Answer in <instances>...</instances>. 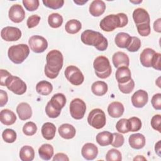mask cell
<instances>
[{
    "mask_svg": "<svg viewBox=\"0 0 161 161\" xmlns=\"http://www.w3.org/2000/svg\"><path fill=\"white\" fill-rule=\"evenodd\" d=\"M46 61L44 69L45 75L52 79L56 78L63 67L62 53L57 50H52L47 53Z\"/></svg>",
    "mask_w": 161,
    "mask_h": 161,
    "instance_id": "cell-1",
    "label": "cell"
},
{
    "mask_svg": "<svg viewBox=\"0 0 161 161\" xmlns=\"http://www.w3.org/2000/svg\"><path fill=\"white\" fill-rule=\"evenodd\" d=\"M80 39L83 43L94 46L99 51L106 50L108 46L107 39L101 33L92 30H86L83 31Z\"/></svg>",
    "mask_w": 161,
    "mask_h": 161,
    "instance_id": "cell-2",
    "label": "cell"
},
{
    "mask_svg": "<svg viewBox=\"0 0 161 161\" xmlns=\"http://www.w3.org/2000/svg\"><path fill=\"white\" fill-rule=\"evenodd\" d=\"M128 19L126 14L120 13L117 14H109L104 17L99 23L100 28L104 31L109 32L117 28H123L128 24Z\"/></svg>",
    "mask_w": 161,
    "mask_h": 161,
    "instance_id": "cell-3",
    "label": "cell"
},
{
    "mask_svg": "<svg viewBox=\"0 0 161 161\" xmlns=\"http://www.w3.org/2000/svg\"><path fill=\"white\" fill-rule=\"evenodd\" d=\"M30 53V48L26 44L13 45L8 49V55L11 62L19 64L24 62Z\"/></svg>",
    "mask_w": 161,
    "mask_h": 161,
    "instance_id": "cell-4",
    "label": "cell"
},
{
    "mask_svg": "<svg viewBox=\"0 0 161 161\" xmlns=\"http://www.w3.org/2000/svg\"><path fill=\"white\" fill-rule=\"evenodd\" d=\"M96 75L101 79H106L111 74V67L109 59L104 56H99L93 62Z\"/></svg>",
    "mask_w": 161,
    "mask_h": 161,
    "instance_id": "cell-5",
    "label": "cell"
},
{
    "mask_svg": "<svg viewBox=\"0 0 161 161\" xmlns=\"http://www.w3.org/2000/svg\"><path fill=\"white\" fill-rule=\"evenodd\" d=\"M87 122L89 125L96 129L103 128L106 122L104 112L99 108L91 110L87 117Z\"/></svg>",
    "mask_w": 161,
    "mask_h": 161,
    "instance_id": "cell-6",
    "label": "cell"
},
{
    "mask_svg": "<svg viewBox=\"0 0 161 161\" xmlns=\"http://www.w3.org/2000/svg\"><path fill=\"white\" fill-rule=\"evenodd\" d=\"M5 86L9 91L17 95L23 94L27 89L26 83L21 79L12 75L6 79Z\"/></svg>",
    "mask_w": 161,
    "mask_h": 161,
    "instance_id": "cell-7",
    "label": "cell"
},
{
    "mask_svg": "<svg viewBox=\"0 0 161 161\" xmlns=\"http://www.w3.org/2000/svg\"><path fill=\"white\" fill-rule=\"evenodd\" d=\"M64 74L66 79L74 86H79L84 82V75L80 70L76 66H68L65 70Z\"/></svg>",
    "mask_w": 161,
    "mask_h": 161,
    "instance_id": "cell-8",
    "label": "cell"
},
{
    "mask_svg": "<svg viewBox=\"0 0 161 161\" xmlns=\"http://www.w3.org/2000/svg\"><path fill=\"white\" fill-rule=\"evenodd\" d=\"M70 113L71 116L75 119H80L84 118L86 105L84 101L79 98L74 99L70 103Z\"/></svg>",
    "mask_w": 161,
    "mask_h": 161,
    "instance_id": "cell-9",
    "label": "cell"
},
{
    "mask_svg": "<svg viewBox=\"0 0 161 161\" xmlns=\"http://www.w3.org/2000/svg\"><path fill=\"white\" fill-rule=\"evenodd\" d=\"M28 44L31 50L35 53H42L48 47L47 40L40 35H33L29 38Z\"/></svg>",
    "mask_w": 161,
    "mask_h": 161,
    "instance_id": "cell-10",
    "label": "cell"
},
{
    "mask_svg": "<svg viewBox=\"0 0 161 161\" xmlns=\"http://www.w3.org/2000/svg\"><path fill=\"white\" fill-rule=\"evenodd\" d=\"M1 36L6 42H14L21 38V31L18 28L6 26L1 31Z\"/></svg>",
    "mask_w": 161,
    "mask_h": 161,
    "instance_id": "cell-11",
    "label": "cell"
},
{
    "mask_svg": "<svg viewBox=\"0 0 161 161\" xmlns=\"http://www.w3.org/2000/svg\"><path fill=\"white\" fill-rule=\"evenodd\" d=\"M9 18L14 23H20L25 18V12L23 7L18 4H13L9 9L8 13Z\"/></svg>",
    "mask_w": 161,
    "mask_h": 161,
    "instance_id": "cell-12",
    "label": "cell"
},
{
    "mask_svg": "<svg viewBox=\"0 0 161 161\" xmlns=\"http://www.w3.org/2000/svg\"><path fill=\"white\" fill-rule=\"evenodd\" d=\"M148 100V93L142 89L136 91L131 96V103L133 106L138 108H143Z\"/></svg>",
    "mask_w": 161,
    "mask_h": 161,
    "instance_id": "cell-13",
    "label": "cell"
},
{
    "mask_svg": "<svg viewBox=\"0 0 161 161\" xmlns=\"http://www.w3.org/2000/svg\"><path fill=\"white\" fill-rule=\"evenodd\" d=\"M133 19L136 26L142 24H150V22L149 14L145 9L141 8H136L133 11Z\"/></svg>",
    "mask_w": 161,
    "mask_h": 161,
    "instance_id": "cell-14",
    "label": "cell"
},
{
    "mask_svg": "<svg viewBox=\"0 0 161 161\" xmlns=\"http://www.w3.org/2000/svg\"><path fill=\"white\" fill-rule=\"evenodd\" d=\"M81 154L85 159L87 160H92L98 154V148L94 143H87L82 147Z\"/></svg>",
    "mask_w": 161,
    "mask_h": 161,
    "instance_id": "cell-15",
    "label": "cell"
},
{
    "mask_svg": "<svg viewBox=\"0 0 161 161\" xmlns=\"http://www.w3.org/2000/svg\"><path fill=\"white\" fill-rule=\"evenodd\" d=\"M113 64L116 68L122 66L128 67L130 64V59L128 56L123 52H117L114 53L112 57Z\"/></svg>",
    "mask_w": 161,
    "mask_h": 161,
    "instance_id": "cell-16",
    "label": "cell"
},
{
    "mask_svg": "<svg viewBox=\"0 0 161 161\" xmlns=\"http://www.w3.org/2000/svg\"><path fill=\"white\" fill-rule=\"evenodd\" d=\"M115 76L118 84H125L131 79V71L130 69L126 66H122L118 68Z\"/></svg>",
    "mask_w": 161,
    "mask_h": 161,
    "instance_id": "cell-17",
    "label": "cell"
},
{
    "mask_svg": "<svg viewBox=\"0 0 161 161\" xmlns=\"http://www.w3.org/2000/svg\"><path fill=\"white\" fill-rule=\"evenodd\" d=\"M106 9V4L104 1L101 0H94L93 1L89 6V13L90 14L94 16L98 17L104 13Z\"/></svg>",
    "mask_w": 161,
    "mask_h": 161,
    "instance_id": "cell-18",
    "label": "cell"
},
{
    "mask_svg": "<svg viewBox=\"0 0 161 161\" xmlns=\"http://www.w3.org/2000/svg\"><path fill=\"white\" fill-rule=\"evenodd\" d=\"M128 142L130 147L134 149L139 150L145 145V138L141 133L132 134L129 136Z\"/></svg>",
    "mask_w": 161,
    "mask_h": 161,
    "instance_id": "cell-19",
    "label": "cell"
},
{
    "mask_svg": "<svg viewBox=\"0 0 161 161\" xmlns=\"http://www.w3.org/2000/svg\"><path fill=\"white\" fill-rule=\"evenodd\" d=\"M58 131L60 136L67 140L73 138L76 133V130L74 126L68 123H64L60 125Z\"/></svg>",
    "mask_w": 161,
    "mask_h": 161,
    "instance_id": "cell-20",
    "label": "cell"
},
{
    "mask_svg": "<svg viewBox=\"0 0 161 161\" xmlns=\"http://www.w3.org/2000/svg\"><path fill=\"white\" fill-rule=\"evenodd\" d=\"M16 112L21 120L28 119L32 116L31 108L27 103H19L16 108Z\"/></svg>",
    "mask_w": 161,
    "mask_h": 161,
    "instance_id": "cell-21",
    "label": "cell"
},
{
    "mask_svg": "<svg viewBox=\"0 0 161 161\" xmlns=\"http://www.w3.org/2000/svg\"><path fill=\"white\" fill-rule=\"evenodd\" d=\"M124 106L122 103L118 101H114L110 103L108 107L109 115L112 118H119L124 113Z\"/></svg>",
    "mask_w": 161,
    "mask_h": 161,
    "instance_id": "cell-22",
    "label": "cell"
},
{
    "mask_svg": "<svg viewBox=\"0 0 161 161\" xmlns=\"http://www.w3.org/2000/svg\"><path fill=\"white\" fill-rule=\"evenodd\" d=\"M155 53V51L150 48H145L140 56V60L142 65L145 67H150L153 57Z\"/></svg>",
    "mask_w": 161,
    "mask_h": 161,
    "instance_id": "cell-23",
    "label": "cell"
},
{
    "mask_svg": "<svg viewBox=\"0 0 161 161\" xmlns=\"http://www.w3.org/2000/svg\"><path fill=\"white\" fill-rule=\"evenodd\" d=\"M0 121L3 125L6 126L11 125L16 121V116L10 109H4L0 113Z\"/></svg>",
    "mask_w": 161,
    "mask_h": 161,
    "instance_id": "cell-24",
    "label": "cell"
},
{
    "mask_svg": "<svg viewBox=\"0 0 161 161\" xmlns=\"http://www.w3.org/2000/svg\"><path fill=\"white\" fill-rule=\"evenodd\" d=\"M41 131L42 136L45 139L50 140H52L55 135L56 127L54 124L50 122H47L43 125Z\"/></svg>",
    "mask_w": 161,
    "mask_h": 161,
    "instance_id": "cell-25",
    "label": "cell"
},
{
    "mask_svg": "<svg viewBox=\"0 0 161 161\" xmlns=\"http://www.w3.org/2000/svg\"><path fill=\"white\" fill-rule=\"evenodd\" d=\"M48 102L55 108L59 111H61V109L65 105L66 97L64 94L62 93H57L52 97L50 101Z\"/></svg>",
    "mask_w": 161,
    "mask_h": 161,
    "instance_id": "cell-26",
    "label": "cell"
},
{
    "mask_svg": "<svg viewBox=\"0 0 161 161\" xmlns=\"http://www.w3.org/2000/svg\"><path fill=\"white\" fill-rule=\"evenodd\" d=\"M113 138V133L109 131H104L99 133L96 136V142L97 143L102 146H108L111 145Z\"/></svg>",
    "mask_w": 161,
    "mask_h": 161,
    "instance_id": "cell-27",
    "label": "cell"
},
{
    "mask_svg": "<svg viewBox=\"0 0 161 161\" xmlns=\"http://www.w3.org/2000/svg\"><path fill=\"white\" fill-rule=\"evenodd\" d=\"M131 39V36L128 33L119 32L116 35L114 38V42L117 47L121 48H125L128 46Z\"/></svg>",
    "mask_w": 161,
    "mask_h": 161,
    "instance_id": "cell-28",
    "label": "cell"
},
{
    "mask_svg": "<svg viewBox=\"0 0 161 161\" xmlns=\"http://www.w3.org/2000/svg\"><path fill=\"white\" fill-rule=\"evenodd\" d=\"M40 157L44 160H49L53 155V148L50 144H43L38 149Z\"/></svg>",
    "mask_w": 161,
    "mask_h": 161,
    "instance_id": "cell-29",
    "label": "cell"
},
{
    "mask_svg": "<svg viewBox=\"0 0 161 161\" xmlns=\"http://www.w3.org/2000/svg\"><path fill=\"white\" fill-rule=\"evenodd\" d=\"M108 85L104 81H96L91 86V90L94 94L98 96H101L104 95L108 91Z\"/></svg>",
    "mask_w": 161,
    "mask_h": 161,
    "instance_id": "cell-30",
    "label": "cell"
},
{
    "mask_svg": "<svg viewBox=\"0 0 161 161\" xmlns=\"http://www.w3.org/2000/svg\"><path fill=\"white\" fill-rule=\"evenodd\" d=\"M53 90L52 84L47 80H41L36 85V92L41 95L47 96L50 94Z\"/></svg>",
    "mask_w": 161,
    "mask_h": 161,
    "instance_id": "cell-31",
    "label": "cell"
},
{
    "mask_svg": "<svg viewBox=\"0 0 161 161\" xmlns=\"http://www.w3.org/2000/svg\"><path fill=\"white\" fill-rule=\"evenodd\" d=\"M35 157L34 149L28 145L23 146L19 151V158L22 161H31Z\"/></svg>",
    "mask_w": 161,
    "mask_h": 161,
    "instance_id": "cell-32",
    "label": "cell"
},
{
    "mask_svg": "<svg viewBox=\"0 0 161 161\" xmlns=\"http://www.w3.org/2000/svg\"><path fill=\"white\" fill-rule=\"evenodd\" d=\"M82 28L81 23L77 19H70L68 21L65 25V31L69 34H75Z\"/></svg>",
    "mask_w": 161,
    "mask_h": 161,
    "instance_id": "cell-33",
    "label": "cell"
},
{
    "mask_svg": "<svg viewBox=\"0 0 161 161\" xmlns=\"http://www.w3.org/2000/svg\"><path fill=\"white\" fill-rule=\"evenodd\" d=\"M48 23L52 28H57L62 25L63 18L58 13H52L48 16Z\"/></svg>",
    "mask_w": 161,
    "mask_h": 161,
    "instance_id": "cell-34",
    "label": "cell"
},
{
    "mask_svg": "<svg viewBox=\"0 0 161 161\" xmlns=\"http://www.w3.org/2000/svg\"><path fill=\"white\" fill-rule=\"evenodd\" d=\"M116 128L118 131L121 133H126L130 131V123L128 119L122 118L118 121L116 125Z\"/></svg>",
    "mask_w": 161,
    "mask_h": 161,
    "instance_id": "cell-35",
    "label": "cell"
},
{
    "mask_svg": "<svg viewBox=\"0 0 161 161\" xmlns=\"http://www.w3.org/2000/svg\"><path fill=\"white\" fill-rule=\"evenodd\" d=\"M2 137L5 142L11 143L16 140L17 135L14 130L8 128L3 131L2 133Z\"/></svg>",
    "mask_w": 161,
    "mask_h": 161,
    "instance_id": "cell-36",
    "label": "cell"
},
{
    "mask_svg": "<svg viewBox=\"0 0 161 161\" xmlns=\"http://www.w3.org/2000/svg\"><path fill=\"white\" fill-rule=\"evenodd\" d=\"M122 159L121 152L115 149H110L106 155V160L107 161H121Z\"/></svg>",
    "mask_w": 161,
    "mask_h": 161,
    "instance_id": "cell-37",
    "label": "cell"
},
{
    "mask_svg": "<svg viewBox=\"0 0 161 161\" xmlns=\"http://www.w3.org/2000/svg\"><path fill=\"white\" fill-rule=\"evenodd\" d=\"M37 131V126L36 124L32 121L26 123L23 127V132L27 136H32L36 133Z\"/></svg>",
    "mask_w": 161,
    "mask_h": 161,
    "instance_id": "cell-38",
    "label": "cell"
},
{
    "mask_svg": "<svg viewBox=\"0 0 161 161\" xmlns=\"http://www.w3.org/2000/svg\"><path fill=\"white\" fill-rule=\"evenodd\" d=\"M141 47V41L136 36H131V39L126 47L127 50L131 52H135L138 51Z\"/></svg>",
    "mask_w": 161,
    "mask_h": 161,
    "instance_id": "cell-39",
    "label": "cell"
},
{
    "mask_svg": "<svg viewBox=\"0 0 161 161\" xmlns=\"http://www.w3.org/2000/svg\"><path fill=\"white\" fill-rule=\"evenodd\" d=\"M118 87L121 92L124 94H130L135 87V82L131 79L128 82L125 84H118Z\"/></svg>",
    "mask_w": 161,
    "mask_h": 161,
    "instance_id": "cell-40",
    "label": "cell"
},
{
    "mask_svg": "<svg viewBox=\"0 0 161 161\" xmlns=\"http://www.w3.org/2000/svg\"><path fill=\"white\" fill-rule=\"evenodd\" d=\"M42 2L46 7L53 9H59L64 4V0H43Z\"/></svg>",
    "mask_w": 161,
    "mask_h": 161,
    "instance_id": "cell-41",
    "label": "cell"
},
{
    "mask_svg": "<svg viewBox=\"0 0 161 161\" xmlns=\"http://www.w3.org/2000/svg\"><path fill=\"white\" fill-rule=\"evenodd\" d=\"M128 121L130 126V131H137L141 129L142 121L138 118L133 116L129 118Z\"/></svg>",
    "mask_w": 161,
    "mask_h": 161,
    "instance_id": "cell-42",
    "label": "cell"
},
{
    "mask_svg": "<svg viewBox=\"0 0 161 161\" xmlns=\"http://www.w3.org/2000/svg\"><path fill=\"white\" fill-rule=\"evenodd\" d=\"M45 113L49 118H55L60 114L61 111L57 109L53 106H52L49 102H48L45 107Z\"/></svg>",
    "mask_w": 161,
    "mask_h": 161,
    "instance_id": "cell-43",
    "label": "cell"
},
{
    "mask_svg": "<svg viewBox=\"0 0 161 161\" xmlns=\"http://www.w3.org/2000/svg\"><path fill=\"white\" fill-rule=\"evenodd\" d=\"M22 3L26 9L29 11H34L36 10L40 3L38 0H23Z\"/></svg>",
    "mask_w": 161,
    "mask_h": 161,
    "instance_id": "cell-44",
    "label": "cell"
},
{
    "mask_svg": "<svg viewBox=\"0 0 161 161\" xmlns=\"http://www.w3.org/2000/svg\"><path fill=\"white\" fill-rule=\"evenodd\" d=\"M113 141L111 143V145L116 148H118L121 147L123 143H124V136L118 133H113Z\"/></svg>",
    "mask_w": 161,
    "mask_h": 161,
    "instance_id": "cell-45",
    "label": "cell"
},
{
    "mask_svg": "<svg viewBox=\"0 0 161 161\" xmlns=\"http://www.w3.org/2000/svg\"><path fill=\"white\" fill-rule=\"evenodd\" d=\"M136 28L138 33L142 36H147L150 33V25L149 23L137 25Z\"/></svg>",
    "mask_w": 161,
    "mask_h": 161,
    "instance_id": "cell-46",
    "label": "cell"
},
{
    "mask_svg": "<svg viewBox=\"0 0 161 161\" xmlns=\"http://www.w3.org/2000/svg\"><path fill=\"white\" fill-rule=\"evenodd\" d=\"M40 16H39L38 15L36 14H33L30 16L28 19H27V22H26V25L28 28H32L35 27L36 26H37L40 21Z\"/></svg>",
    "mask_w": 161,
    "mask_h": 161,
    "instance_id": "cell-47",
    "label": "cell"
},
{
    "mask_svg": "<svg viewBox=\"0 0 161 161\" xmlns=\"http://www.w3.org/2000/svg\"><path fill=\"white\" fill-rule=\"evenodd\" d=\"M160 123H161V116L160 114H155L152 118L151 126L154 130L158 131L159 133L161 132Z\"/></svg>",
    "mask_w": 161,
    "mask_h": 161,
    "instance_id": "cell-48",
    "label": "cell"
},
{
    "mask_svg": "<svg viewBox=\"0 0 161 161\" xmlns=\"http://www.w3.org/2000/svg\"><path fill=\"white\" fill-rule=\"evenodd\" d=\"M152 106L157 110L161 109V94L157 93L154 94L151 99Z\"/></svg>",
    "mask_w": 161,
    "mask_h": 161,
    "instance_id": "cell-49",
    "label": "cell"
},
{
    "mask_svg": "<svg viewBox=\"0 0 161 161\" xmlns=\"http://www.w3.org/2000/svg\"><path fill=\"white\" fill-rule=\"evenodd\" d=\"M160 59H161V54L160 53H155L153 57L152 60V65L153 69L160 70Z\"/></svg>",
    "mask_w": 161,
    "mask_h": 161,
    "instance_id": "cell-50",
    "label": "cell"
},
{
    "mask_svg": "<svg viewBox=\"0 0 161 161\" xmlns=\"http://www.w3.org/2000/svg\"><path fill=\"white\" fill-rule=\"evenodd\" d=\"M11 74L8 72L6 70L1 69L0 70V84L1 86H5V82L6 79L11 76Z\"/></svg>",
    "mask_w": 161,
    "mask_h": 161,
    "instance_id": "cell-51",
    "label": "cell"
},
{
    "mask_svg": "<svg viewBox=\"0 0 161 161\" xmlns=\"http://www.w3.org/2000/svg\"><path fill=\"white\" fill-rule=\"evenodd\" d=\"M8 96L6 91L0 90V106L3 107L8 102Z\"/></svg>",
    "mask_w": 161,
    "mask_h": 161,
    "instance_id": "cell-52",
    "label": "cell"
},
{
    "mask_svg": "<svg viewBox=\"0 0 161 161\" xmlns=\"http://www.w3.org/2000/svg\"><path fill=\"white\" fill-rule=\"evenodd\" d=\"M53 161H69V158L67 157V155H65L64 153H58L57 154H55V155L53 157Z\"/></svg>",
    "mask_w": 161,
    "mask_h": 161,
    "instance_id": "cell-53",
    "label": "cell"
},
{
    "mask_svg": "<svg viewBox=\"0 0 161 161\" xmlns=\"http://www.w3.org/2000/svg\"><path fill=\"white\" fill-rule=\"evenodd\" d=\"M161 18H158L156 21H155L153 23V29L155 31L158 33L161 32Z\"/></svg>",
    "mask_w": 161,
    "mask_h": 161,
    "instance_id": "cell-54",
    "label": "cell"
},
{
    "mask_svg": "<svg viewBox=\"0 0 161 161\" xmlns=\"http://www.w3.org/2000/svg\"><path fill=\"white\" fill-rule=\"evenodd\" d=\"M161 141L159 140L156 144H155V153L158 155V156L159 157H161V154H160V152H161Z\"/></svg>",
    "mask_w": 161,
    "mask_h": 161,
    "instance_id": "cell-55",
    "label": "cell"
},
{
    "mask_svg": "<svg viewBox=\"0 0 161 161\" xmlns=\"http://www.w3.org/2000/svg\"><path fill=\"white\" fill-rule=\"evenodd\" d=\"M88 1L87 0H84V1H81V0H75V1H74V2L75 3H76L78 5H83L84 3H87Z\"/></svg>",
    "mask_w": 161,
    "mask_h": 161,
    "instance_id": "cell-56",
    "label": "cell"
},
{
    "mask_svg": "<svg viewBox=\"0 0 161 161\" xmlns=\"http://www.w3.org/2000/svg\"><path fill=\"white\" fill-rule=\"evenodd\" d=\"M134 160H146V158H144L142 155H138L136 157H135V158H134V159H133Z\"/></svg>",
    "mask_w": 161,
    "mask_h": 161,
    "instance_id": "cell-57",
    "label": "cell"
},
{
    "mask_svg": "<svg viewBox=\"0 0 161 161\" xmlns=\"http://www.w3.org/2000/svg\"><path fill=\"white\" fill-rule=\"evenodd\" d=\"M130 2H131V3H135V4H138V3H142V0H140V1H130Z\"/></svg>",
    "mask_w": 161,
    "mask_h": 161,
    "instance_id": "cell-58",
    "label": "cell"
}]
</instances>
